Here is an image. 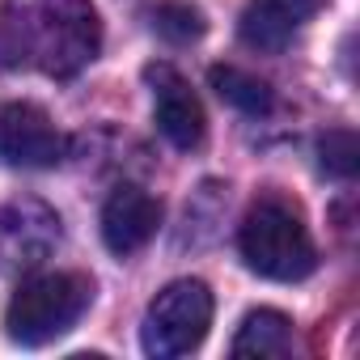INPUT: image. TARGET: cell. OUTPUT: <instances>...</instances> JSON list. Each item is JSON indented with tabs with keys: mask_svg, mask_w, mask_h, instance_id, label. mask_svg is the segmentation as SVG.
Returning a JSON list of instances; mask_svg holds the SVG:
<instances>
[{
	"mask_svg": "<svg viewBox=\"0 0 360 360\" xmlns=\"http://www.w3.org/2000/svg\"><path fill=\"white\" fill-rule=\"evenodd\" d=\"M144 77L153 85V115H157L161 136L174 148H187V153L200 148L204 136H208V119H204V106L191 94V85L178 77L169 64H148Z\"/></svg>",
	"mask_w": 360,
	"mask_h": 360,
	"instance_id": "8992f818",
	"label": "cell"
},
{
	"mask_svg": "<svg viewBox=\"0 0 360 360\" xmlns=\"http://www.w3.org/2000/svg\"><path fill=\"white\" fill-rule=\"evenodd\" d=\"M153 30L165 43H195L204 34V13L195 5H183V0H165L153 13Z\"/></svg>",
	"mask_w": 360,
	"mask_h": 360,
	"instance_id": "8fae6325",
	"label": "cell"
},
{
	"mask_svg": "<svg viewBox=\"0 0 360 360\" xmlns=\"http://www.w3.org/2000/svg\"><path fill=\"white\" fill-rule=\"evenodd\" d=\"M94 301V284L81 271H47L26 280L5 309V335L22 347H43L68 335Z\"/></svg>",
	"mask_w": 360,
	"mask_h": 360,
	"instance_id": "7a4b0ae2",
	"label": "cell"
},
{
	"mask_svg": "<svg viewBox=\"0 0 360 360\" xmlns=\"http://www.w3.org/2000/svg\"><path fill=\"white\" fill-rule=\"evenodd\" d=\"M318 157H322V169L335 174V178H352L356 174V136L352 131H326L322 144H318Z\"/></svg>",
	"mask_w": 360,
	"mask_h": 360,
	"instance_id": "7c38bea8",
	"label": "cell"
},
{
	"mask_svg": "<svg viewBox=\"0 0 360 360\" xmlns=\"http://www.w3.org/2000/svg\"><path fill=\"white\" fill-rule=\"evenodd\" d=\"M157 225H161V204L140 187H115L110 200L102 204V242L119 259L144 250Z\"/></svg>",
	"mask_w": 360,
	"mask_h": 360,
	"instance_id": "52a82bcc",
	"label": "cell"
},
{
	"mask_svg": "<svg viewBox=\"0 0 360 360\" xmlns=\"http://www.w3.org/2000/svg\"><path fill=\"white\" fill-rule=\"evenodd\" d=\"M322 0H250L238 18V34L250 51H284L292 43V34L318 13Z\"/></svg>",
	"mask_w": 360,
	"mask_h": 360,
	"instance_id": "ba28073f",
	"label": "cell"
},
{
	"mask_svg": "<svg viewBox=\"0 0 360 360\" xmlns=\"http://www.w3.org/2000/svg\"><path fill=\"white\" fill-rule=\"evenodd\" d=\"M64 157V136L34 102H0V161L18 169H47Z\"/></svg>",
	"mask_w": 360,
	"mask_h": 360,
	"instance_id": "5b68a950",
	"label": "cell"
},
{
	"mask_svg": "<svg viewBox=\"0 0 360 360\" xmlns=\"http://www.w3.org/2000/svg\"><path fill=\"white\" fill-rule=\"evenodd\" d=\"M208 326H212V288L204 280H174L148 301L140 347L153 360H174L195 352Z\"/></svg>",
	"mask_w": 360,
	"mask_h": 360,
	"instance_id": "3957f363",
	"label": "cell"
},
{
	"mask_svg": "<svg viewBox=\"0 0 360 360\" xmlns=\"http://www.w3.org/2000/svg\"><path fill=\"white\" fill-rule=\"evenodd\" d=\"M233 356H288L292 352V322L280 309H250L233 335Z\"/></svg>",
	"mask_w": 360,
	"mask_h": 360,
	"instance_id": "9c48e42d",
	"label": "cell"
},
{
	"mask_svg": "<svg viewBox=\"0 0 360 360\" xmlns=\"http://www.w3.org/2000/svg\"><path fill=\"white\" fill-rule=\"evenodd\" d=\"M102 43L94 0H39L34 5V51L51 77L81 72Z\"/></svg>",
	"mask_w": 360,
	"mask_h": 360,
	"instance_id": "277c9868",
	"label": "cell"
},
{
	"mask_svg": "<svg viewBox=\"0 0 360 360\" xmlns=\"http://www.w3.org/2000/svg\"><path fill=\"white\" fill-rule=\"evenodd\" d=\"M208 81H212V89L221 94V102L238 106L242 115H267V110L276 106L271 85L259 81V77H250V72H242V68H233V64H217V68L208 72Z\"/></svg>",
	"mask_w": 360,
	"mask_h": 360,
	"instance_id": "30bf717a",
	"label": "cell"
},
{
	"mask_svg": "<svg viewBox=\"0 0 360 360\" xmlns=\"http://www.w3.org/2000/svg\"><path fill=\"white\" fill-rule=\"evenodd\" d=\"M238 250L255 276L280 280V284L305 280L318 267V250H314V238H309L301 212L276 195L259 200L246 212V221L238 229Z\"/></svg>",
	"mask_w": 360,
	"mask_h": 360,
	"instance_id": "6da1fadb",
	"label": "cell"
}]
</instances>
